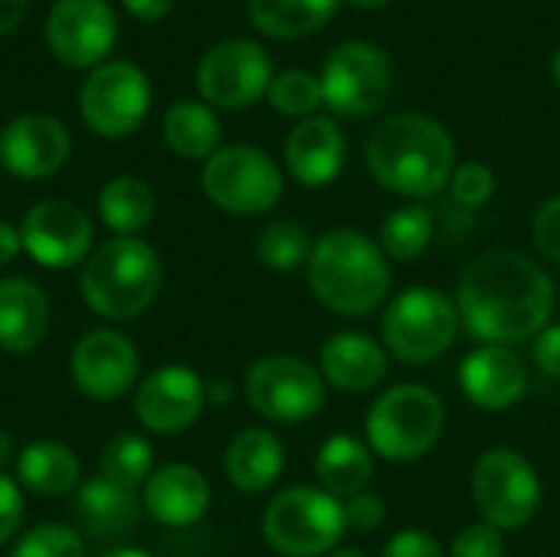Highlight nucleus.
Masks as SVG:
<instances>
[{
  "label": "nucleus",
  "mask_w": 560,
  "mask_h": 557,
  "mask_svg": "<svg viewBox=\"0 0 560 557\" xmlns=\"http://www.w3.org/2000/svg\"><path fill=\"white\" fill-rule=\"evenodd\" d=\"M558 292L555 279L518 250L472 259L456 289L459 322L486 345H515L548 328Z\"/></svg>",
  "instance_id": "f257e3e1"
},
{
  "label": "nucleus",
  "mask_w": 560,
  "mask_h": 557,
  "mask_svg": "<svg viewBox=\"0 0 560 557\" xmlns=\"http://www.w3.org/2000/svg\"><path fill=\"white\" fill-rule=\"evenodd\" d=\"M364 161L384 190L410 200H430L453 181L456 144L436 118L400 112L368 135Z\"/></svg>",
  "instance_id": "f03ea898"
},
{
  "label": "nucleus",
  "mask_w": 560,
  "mask_h": 557,
  "mask_svg": "<svg viewBox=\"0 0 560 557\" xmlns=\"http://www.w3.org/2000/svg\"><path fill=\"white\" fill-rule=\"evenodd\" d=\"M308 286L335 315H371L390 292L384 250L361 230L325 233L308 256Z\"/></svg>",
  "instance_id": "7ed1b4c3"
},
{
  "label": "nucleus",
  "mask_w": 560,
  "mask_h": 557,
  "mask_svg": "<svg viewBox=\"0 0 560 557\" xmlns=\"http://www.w3.org/2000/svg\"><path fill=\"white\" fill-rule=\"evenodd\" d=\"M85 305L112 322L144 315L161 289V259L138 236H112L82 263Z\"/></svg>",
  "instance_id": "20e7f679"
},
{
  "label": "nucleus",
  "mask_w": 560,
  "mask_h": 557,
  "mask_svg": "<svg viewBox=\"0 0 560 557\" xmlns=\"http://www.w3.org/2000/svg\"><path fill=\"white\" fill-rule=\"evenodd\" d=\"M446 427V407L423 384H397L381 394L364 420L368 446L387 463H413L436 450Z\"/></svg>",
  "instance_id": "39448f33"
},
{
  "label": "nucleus",
  "mask_w": 560,
  "mask_h": 557,
  "mask_svg": "<svg viewBox=\"0 0 560 557\" xmlns=\"http://www.w3.org/2000/svg\"><path fill=\"white\" fill-rule=\"evenodd\" d=\"M345 532V506L322 486H292L262 512V538L282 557L331 555Z\"/></svg>",
  "instance_id": "423d86ee"
},
{
  "label": "nucleus",
  "mask_w": 560,
  "mask_h": 557,
  "mask_svg": "<svg viewBox=\"0 0 560 557\" xmlns=\"http://www.w3.org/2000/svg\"><path fill=\"white\" fill-rule=\"evenodd\" d=\"M459 332L456 302L433 286L404 289L381 318V345L404 364H430L443 358Z\"/></svg>",
  "instance_id": "0eeeda50"
},
{
  "label": "nucleus",
  "mask_w": 560,
  "mask_h": 557,
  "mask_svg": "<svg viewBox=\"0 0 560 557\" xmlns=\"http://www.w3.org/2000/svg\"><path fill=\"white\" fill-rule=\"evenodd\" d=\"M200 187L213 207L230 217H259L269 213L282 197V171L279 164L253 148V144H230L213 151L203 161Z\"/></svg>",
  "instance_id": "6e6552de"
},
{
  "label": "nucleus",
  "mask_w": 560,
  "mask_h": 557,
  "mask_svg": "<svg viewBox=\"0 0 560 557\" xmlns=\"http://www.w3.org/2000/svg\"><path fill=\"white\" fill-rule=\"evenodd\" d=\"M472 502L492 529L518 532L541 509L538 469L518 450L492 446L472 466Z\"/></svg>",
  "instance_id": "1a4fd4ad"
},
{
  "label": "nucleus",
  "mask_w": 560,
  "mask_h": 557,
  "mask_svg": "<svg viewBox=\"0 0 560 557\" xmlns=\"http://www.w3.org/2000/svg\"><path fill=\"white\" fill-rule=\"evenodd\" d=\"M246 401L262 420L305 423L325 407V378L295 355H269L249 368Z\"/></svg>",
  "instance_id": "9d476101"
},
{
  "label": "nucleus",
  "mask_w": 560,
  "mask_h": 557,
  "mask_svg": "<svg viewBox=\"0 0 560 557\" xmlns=\"http://www.w3.org/2000/svg\"><path fill=\"white\" fill-rule=\"evenodd\" d=\"M322 102L345 118L374 115L390 95V59L384 49L351 39L331 49L322 69Z\"/></svg>",
  "instance_id": "9b49d317"
},
{
  "label": "nucleus",
  "mask_w": 560,
  "mask_h": 557,
  "mask_svg": "<svg viewBox=\"0 0 560 557\" xmlns=\"http://www.w3.org/2000/svg\"><path fill=\"white\" fill-rule=\"evenodd\" d=\"M151 108V82L135 62H102L79 92L82 121L102 138H128Z\"/></svg>",
  "instance_id": "f8f14e48"
},
{
  "label": "nucleus",
  "mask_w": 560,
  "mask_h": 557,
  "mask_svg": "<svg viewBox=\"0 0 560 557\" xmlns=\"http://www.w3.org/2000/svg\"><path fill=\"white\" fill-rule=\"evenodd\" d=\"M272 85V59L253 39H223L200 56L197 89L207 105L249 108Z\"/></svg>",
  "instance_id": "ddd939ff"
},
{
  "label": "nucleus",
  "mask_w": 560,
  "mask_h": 557,
  "mask_svg": "<svg viewBox=\"0 0 560 557\" xmlns=\"http://www.w3.org/2000/svg\"><path fill=\"white\" fill-rule=\"evenodd\" d=\"M23 253L43 269H75L95 250V227L89 213L69 200H39L20 220Z\"/></svg>",
  "instance_id": "4468645a"
},
{
  "label": "nucleus",
  "mask_w": 560,
  "mask_h": 557,
  "mask_svg": "<svg viewBox=\"0 0 560 557\" xmlns=\"http://www.w3.org/2000/svg\"><path fill=\"white\" fill-rule=\"evenodd\" d=\"M115 39L118 20L108 0H56L46 16V43L62 66H102Z\"/></svg>",
  "instance_id": "2eb2a0df"
},
{
  "label": "nucleus",
  "mask_w": 560,
  "mask_h": 557,
  "mask_svg": "<svg viewBox=\"0 0 560 557\" xmlns=\"http://www.w3.org/2000/svg\"><path fill=\"white\" fill-rule=\"evenodd\" d=\"M141 371L138 348L131 338H125L115 328H95L79 338V345L69 355V374L82 397L112 404L125 397Z\"/></svg>",
  "instance_id": "dca6fc26"
},
{
  "label": "nucleus",
  "mask_w": 560,
  "mask_h": 557,
  "mask_svg": "<svg viewBox=\"0 0 560 557\" xmlns=\"http://www.w3.org/2000/svg\"><path fill=\"white\" fill-rule=\"evenodd\" d=\"M207 404V384L187 364L154 368L135 391V417L158 437H177L197 423Z\"/></svg>",
  "instance_id": "f3484780"
},
{
  "label": "nucleus",
  "mask_w": 560,
  "mask_h": 557,
  "mask_svg": "<svg viewBox=\"0 0 560 557\" xmlns=\"http://www.w3.org/2000/svg\"><path fill=\"white\" fill-rule=\"evenodd\" d=\"M72 141L59 118L30 112L0 131V164L23 181L52 177L69 161Z\"/></svg>",
  "instance_id": "a211bd4d"
},
{
  "label": "nucleus",
  "mask_w": 560,
  "mask_h": 557,
  "mask_svg": "<svg viewBox=\"0 0 560 557\" xmlns=\"http://www.w3.org/2000/svg\"><path fill=\"white\" fill-rule=\"evenodd\" d=\"M528 384H532L528 364L509 345H479L459 364V387L466 401L489 414L522 404Z\"/></svg>",
  "instance_id": "6ab92c4d"
},
{
  "label": "nucleus",
  "mask_w": 560,
  "mask_h": 557,
  "mask_svg": "<svg viewBox=\"0 0 560 557\" xmlns=\"http://www.w3.org/2000/svg\"><path fill=\"white\" fill-rule=\"evenodd\" d=\"M141 509L167 529L197 525L210 509V483L197 466L167 463L141 486Z\"/></svg>",
  "instance_id": "aec40b11"
},
{
  "label": "nucleus",
  "mask_w": 560,
  "mask_h": 557,
  "mask_svg": "<svg viewBox=\"0 0 560 557\" xmlns=\"http://www.w3.org/2000/svg\"><path fill=\"white\" fill-rule=\"evenodd\" d=\"M285 167L308 190L328 187L345 167V135L338 121L325 115L302 118L285 138Z\"/></svg>",
  "instance_id": "412c9836"
},
{
  "label": "nucleus",
  "mask_w": 560,
  "mask_h": 557,
  "mask_svg": "<svg viewBox=\"0 0 560 557\" xmlns=\"http://www.w3.org/2000/svg\"><path fill=\"white\" fill-rule=\"evenodd\" d=\"M318 371L338 391L368 394L387 378V348L364 332H341L322 345Z\"/></svg>",
  "instance_id": "4be33fe9"
},
{
  "label": "nucleus",
  "mask_w": 560,
  "mask_h": 557,
  "mask_svg": "<svg viewBox=\"0 0 560 557\" xmlns=\"http://www.w3.org/2000/svg\"><path fill=\"white\" fill-rule=\"evenodd\" d=\"M49 332V299L26 276L0 279V351L30 355Z\"/></svg>",
  "instance_id": "5701e85b"
},
{
  "label": "nucleus",
  "mask_w": 560,
  "mask_h": 557,
  "mask_svg": "<svg viewBox=\"0 0 560 557\" xmlns=\"http://www.w3.org/2000/svg\"><path fill=\"white\" fill-rule=\"evenodd\" d=\"M285 469V446L266 427L240 430L223 456V473L240 492H266Z\"/></svg>",
  "instance_id": "b1692460"
},
{
  "label": "nucleus",
  "mask_w": 560,
  "mask_h": 557,
  "mask_svg": "<svg viewBox=\"0 0 560 557\" xmlns=\"http://www.w3.org/2000/svg\"><path fill=\"white\" fill-rule=\"evenodd\" d=\"M13 479L20 489L43 496V499H62L82 486V469L75 453L59 440H33L16 453Z\"/></svg>",
  "instance_id": "393cba45"
},
{
  "label": "nucleus",
  "mask_w": 560,
  "mask_h": 557,
  "mask_svg": "<svg viewBox=\"0 0 560 557\" xmlns=\"http://www.w3.org/2000/svg\"><path fill=\"white\" fill-rule=\"evenodd\" d=\"M72 512L92 538H118L138 525L141 496L98 476L75 489Z\"/></svg>",
  "instance_id": "a878e982"
},
{
  "label": "nucleus",
  "mask_w": 560,
  "mask_h": 557,
  "mask_svg": "<svg viewBox=\"0 0 560 557\" xmlns=\"http://www.w3.org/2000/svg\"><path fill=\"white\" fill-rule=\"evenodd\" d=\"M318 486L335 499H351L368 489L374 476V453L368 443L348 433H335L318 446L315 456Z\"/></svg>",
  "instance_id": "bb28decb"
},
{
  "label": "nucleus",
  "mask_w": 560,
  "mask_h": 557,
  "mask_svg": "<svg viewBox=\"0 0 560 557\" xmlns=\"http://www.w3.org/2000/svg\"><path fill=\"white\" fill-rule=\"evenodd\" d=\"M98 217L115 236H138L158 213V197L148 181L121 174L98 190Z\"/></svg>",
  "instance_id": "cd10ccee"
},
{
  "label": "nucleus",
  "mask_w": 560,
  "mask_h": 557,
  "mask_svg": "<svg viewBox=\"0 0 560 557\" xmlns=\"http://www.w3.org/2000/svg\"><path fill=\"white\" fill-rule=\"evenodd\" d=\"M338 10V0H249V20L272 39H299L322 30Z\"/></svg>",
  "instance_id": "c85d7f7f"
},
{
  "label": "nucleus",
  "mask_w": 560,
  "mask_h": 557,
  "mask_svg": "<svg viewBox=\"0 0 560 557\" xmlns=\"http://www.w3.org/2000/svg\"><path fill=\"white\" fill-rule=\"evenodd\" d=\"M220 121L207 102H174L164 112V141L187 161H207L220 151Z\"/></svg>",
  "instance_id": "c756f323"
},
{
  "label": "nucleus",
  "mask_w": 560,
  "mask_h": 557,
  "mask_svg": "<svg viewBox=\"0 0 560 557\" xmlns=\"http://www.w3.org/2000/svg\"><path fill=\"white\" fill-rule=\"evenodd\" d=\"M154 473V450L144 437L138 433H118L102 446L98 456V476L125 486L131 492H141V486L151 479Z\"/></svg>",
  "instance_id": "7c9ffc66"
},
{
  "label": "nucleus",
  "mask_w": 560,
  "mask_h": 557,
  "mask_svg": "<svg viewBox=\"0 0 560 557\" xmlns=\"http://www.w3.org/2000/svg\"><path fill=\"white\" fill-rule=\"evenodd\" d=\"M312 246L308 230L295 220H272L256 236V256L269 272H295L308 266Z\"/></svg>",
  "instance_id": "2f4dec72"
},
{
  "label": "nucleus",
  "mask_w": 560,
  "mask_h": 557,
  "mask_svg": "<svg viewBox=\"0 0 560 557\" xmlns=\"http://www.w3.org/2000/svg\"><path fill=\"white\" fill-rule=\"evenodd\" d=\"M433 236V213L423 204H410V207H397L384 223H381V240L377 246L384 250L387 259L407 263L417 259Z\"/></svg>",
  "instance_id": "473e14b6"
},
{
  "label": "nucleus",
  "mask_w": 560,
  "mask_h": 557,
  "mask_svg": "<svg viewBox=\"0 0 560 557\" xmlns=\"http://www.w3.org/2000/svg\"><path fill=\"white\" fill-rule=\"evenodd\" d=\"M269 105L292 118H308L322 105V79L305 69H285L272 76V85L266 92Z\"/></svg>",
  "instance_id": "72a5a7b5"
},
{
  "label": "nucleus",
  "mask_w": 560,
  "mask_h": 557,
  "mask_svg": "<svg viewBox=\"0 0 560 557\" xmlns=\"http://www.w3.org/2000/svg\"><path fill=\"white\" fill-rule=\"evenodd\" d=\"M10 557H85V545L75 529L59 522H43L16 538Z\"/></svg>",
  "instance_id": "f704fd0d"
},
{
  "label": "nucleus",
  "mask_w": 560,
  "mask_h": 557,
  "mask_svg": "<svg viewBox=\"0 0 560 557\" xmlns=\"http://www.w3.org/2000/svg\"><path fill=\"white\" fill-rule=\"evenodd\" d=\"M450 190H453V200L456 204L476 210V207H482V204L492 200V194H495V174L482 161H466V164H459L453 171Z\"/></svg>",
  "instance_id": "c9c22d12"
},
{
  "label": "nucleus",
  "mask_w": 560,
  "mask_h": 557,
  "mask_svg": "<svg viewBox=\"0 0 560 557\" xmlns=\"http://www.w3.org/2000/svg\"><path fill=\"white\" fill-rule=\"evenodd\" d=\"M450 557H505V535L499 529H492L489 522L466 525L453 538Z\"/></svg>",
  "instance_id": "e433bc0d"
},
{
  "label": "nucleus",
  "mask_w": 560,
  "mask_h": 557,
  "mask_svg": "<svg viewBox=\"0 0 560 557\" xmlns=\"http://www.w3.org/2000/svg\"><path fill=\"white\" fill-rule=\"evenodd\" d=\"M532 240L538 246V253L551 263H560V194L548 197L535 217H532Z\"/></svg>",
  "instance_id": "4c0bfd02"
},
{
  "label": "nucleus",
  "mask_w": 560,
  "mask_h": 557,
  "mask_svg": "<svg viewBox=\"0 0 560 557\" xmlns=\"http://www.w3.org/2000/svg\"><path fill=\"white\" fill-rule=\"evenodd\" d=\"M341 506H345V525H348L351 532H358V535L377 532V529L384 525V519H387L384 499L374 496V492H368V489L358 492V496H351V499H345Z\"/></svg>",
  "instance_id": "58836bf2"
},
{
  "label": "nucleus",
  "mask_w": 560,
  "mask_h": 557,
  "mask_svg": "<svg viewBox=\"0 0 560 557\" xmlns=\"http://www.w3.org/2000/svg\"><path fill=\"white\" fill-rule=\"evenodd\" d=\"M23 522V492L20 483L7 473H0V548L16 535Z\"/></svg>",
  "instance_id": "ea45409f"
},
{
  "label": "nucleus",
  "mask_w": 560,
  "mask_h": 557,
  "mask_svg": "<svg viewBox=\"0 0 560 557\" xmlns=\"http://www.w3.org/2000/svg\"><path fill=\"white\" fill-rule=\"evenodd\" d=\"M381 557H446V555H443V548H440V542H436L433 535H427V532H420V529H404V532H397V535L384 545Z\"/></svg>",
  "instance_id": "a19ab883"
},
{
  "label": "nucleus",
  "mask_w": 560,
  "mask_h": 557,
  "mask_svg": "<svg viewBox=\"0 0 560 557\" xmlns=\"http://www.w3.org/2000/svg\"><path fill=\"white\" fill-rule=\"evenodd\" d=\"M535 364L541 374L560 378V325H548L535 335Z\"/></svg>",
  "instance_id": "79ce46f5"
},
{
  "label": "nucleus",
  "mask_w": 560,
  "mask_h": 557,
  "mask_svg": "<svg viewBox=\"0 0 560 557\" xmlns=\"http://www.w3.org/2000/svg\"><path fill=\"white\" fill-rule=\"evenodd\" d=\"M121 3L128 7L131 16H138V20H144V23L164 20V16L171 13V7H174V0H121Z\"/></svg>",
  "instance_id": "37998d69"
},
{
  "label": "nucleus",
  "mask_w": 560,
  "mask_h": 557,
  "mask_svg": "<svg viewBox=\"0 0 560 557\" xmlns=\"http://www.w3.org/2000/svg\"><path fill=\"white\" fill-rule=\"evenodd\" d=\"M23 253V240H20V227L0 220V269L10 266L16 256Z\"/></svg>",
  "instance_id": "c03bdc74"
},
{
  "label": "nucleus",
  "mask_w": 560,
  "mask_h": 557,
  "mask_svg": "<svg viewBox=\"0 0 560 557\" xmlns=\"http://www.w3.org/2000/svg\"><path fill=\"white\" fill-rule=\"evenodd\" d=\"M30 0H0V36L13 33L26 16Z\"/></svg>",
  "instance_id": "a18cd8bd"
},
{
  "label": "nucleus",
  "mask_w": 560,
  "mask_h": 557,
  "mask_svg": "<svg viewBox=\"0 0 560 557\" xmlns=\"http://www.w3.org/2000/svg\"><path fill=\"white\" fill-rule=\"evenodd\" d=\"M16 446H13V440H10V433L7 430H0V473H7L13 463H16V453H13Z\"/></svg>",
  "instance_id": "49530a36"
},
{
  "label": "nucleus",
  "mask_w": 560,
  "mask_h": 557,
  "mask_svg": "<svg viewBox=\"0 0 560 557\" xmlns=\"http://www.w3.org/2000/svg\"><path fill=\"white\" fill-rule=\"evenodd\" d=\"M98 557H151L148 552H141V548H112V552H102Z\"/></svg>",
  "instance_id": "de8ad7c7"
},
{
  "label": "nucleus",
  "mask_w": 560,
  "mask_h": 557,
  "mask_svg": "<svg viewBox=\"0 0 560 557\" xmlns=\"http://www.w3.org/2000/svg\"><path fill=\"white\" fill-rule=\"evenodd\" d=\"M351 7H361V10H381V7H387V3H394V0H348Z\"/></svg>",
  "instance_id": "09e8293b"
},
{
  "label": "nucleus",
  "mask_w": 560,
  "mask_h": 557,
  "mask_svg": "<svg viewBox=\"0 0 560 557\" xmlns=\"http://www.w3.org/2000/svg\"><path fill=\"white\" fill-rule=\"evenodd\" d=\"M328 557H368L364 552H358V548H335Z\"/></svg>",
  "instance_id": "8fccbe9b"
},
{
  "label": "nucleus",
  "mask_w": 560,
  "mask_h": 557,
  "mask_svg": "<svg viewBox=\"0 0 560 557\" xmlns=\"http://www.w3.org/2000/svg\"><path fill=\"white\" fill-rule=\"evenodd\" d=\"M551 79H555V85L560 89V49L555 53V59H551Z\"/></svg>",
  "instance_id": "3c124183"
}]
</instances>
